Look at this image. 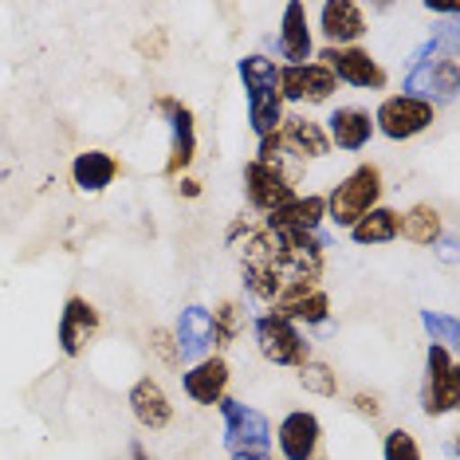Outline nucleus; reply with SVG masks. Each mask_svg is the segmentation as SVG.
Here are the masks:
<instances>
[{
    "label": "nucleus",
    "mask_w": 460,
    "mask_h": 460,
    "mask_svg": "<svg viewBox=\"0 0 460 460\" xmlns=\"http://www.w3.org/2000/svg\"><path fill=\"white\" fill-rule=\"evenodd\" d=\"M382 460H425L421 456V445H417V437L410 429H390V433L382 437Z\"/></svg>",
    "instance_id": "30"
},
{
    "label": "nucleus",
    "mask_w": 460,
    "mask_h": 460,
    "mask_svg": "<svg viewBox=\"0 0 460 460\" xmlns=\"http://www.w3.org/2000/svg\"><path fill=\"white\" fill-rule=\"evenodd\" d=\"M323 130H327L331 146H339L342 154H362L374 138V119L362 107H334Z\"/></svg>",
    "instance_id": "20"
},
{
    "label": "nucleus",
    "mask_w": 460,
    "mask_h": 460,
    "mask_svg": "<svg viewBox=\"0 0 460 460\" xmlns=\"http://www.w3.org/2000/svg\"><path fill=\"white\" fill-rule=\"evenodd\" d=\"M327 221V201L323 193H296L288 205L264 217V228H288V233H319Z\"/></svg>",
    "instance_id": "19"
},
{
    "label": "nucleus",
    "mask_w": 460,
    "mask_h": 460,
    "mask_svg": "<svg viewBox=\"0 0 460 460\" xmlns=\"http://www.w3.org/2000/svg\"><path fill=\"white\" fill-rule=\"evenodd\" d=\"M228 382H233V366L225 354H205L190 370H181V390L193 405H221L228 397Z\"/></svg>",
    "instance_id": "15"
},
{
    "label": "nucleus",
    "mask_w": 460,
    "mask_h": 460,
    "mask_svg": "<svg viewBox=\"0 0 460 460\" xmlns=\"http://www.w3.org/2000/svg\"><path fill=\"white\" fill-rule=\"evenodd\" d=\"M319 64L331 71L334 83H347L354 91H385L390 87V71H385L378 59H374L370 48L354 44V48H323Z\"/></svg>",
    "instance_id": "8"
},
{
    "label": "nucleus",
    "mask_w": 460,
    "mask_h": 460,
    "mask_svg": "<svg viewBox=\"0 0 460 460\" xmlns=\"http://www.w3.org/2000/svg\"><path fill=\"white\" fill-rule=\"evenodd\" d=\"M154 114L165 119V130H170V150H165V165H162V177H185V170L197 162V114L185 99L177 95H154Z\"/></svg>",
    "instance_id": "2"
},
{
    "label": "nucleus",
    "mask_w": 460,
    "mask_h": 460,
    "mask_svg": "<svg viewBox=\"0 0 460 460\" xmlns=\"http://www.w3.org/2000/svg\"><path fill=\"white\" fill-rule=\"evenodd\" d=\"M339 91V83L319 59L311 64H299V67H279V99L288 102H303V107H323L331 102V95Z\"/></svg>",
    "instance_id": "11"
},
{
    "label": "nucleus",
    "mask_w": 460,
    "mask_h": 460,
    "mask_svg": "<svg viewBox=\"0 0 460 460\" xmlns=\"http://www.w3.org/2000/svg\"><path fill=\"white\" fill-rule=\"evenodd\" d=\"M240 181H244V201L252 213L260 217H268V213H276L279 205H288L291 197H296V181L279 170V165H271V162H244V170H240Z\"/></svg>",
    "instance_id": "9"
},
{
    "label": "nucleus",
    "mask_w": 460,
    "mask_h": 460,
    "mask_svg": "<svg viewBox=\"0 0 460 460\" xmlns=\"http://www.w3.org/2000/svg\"><path fill=\"white\" fill-rule=\"evenodd\" d=\"M437 252H441L445 264H456V236H453V233H445L441 240H437Z\"/></svg>",
    "instance_id": "34"
},
{
    "label": "nucleus",
    "mask_w": 460,
    "mask_h": 460,
    "mask_svg": "<svg viewBox=\"0 0 460 460\" xmlns=\"http://www.w3.org/2000/svg\"><path fill=\"white\" fill-rule=\"evenodd\" d=\"M370 119H374V134H382V138L413 142L437 122V107L413 95H385Z\"/></svg>",
    "instance_id": "6"
},
{
    "label": "nucleus",
    "mask_w": 460,
    "mask_h": 460,
    "mask_svg": "<svg viewBox=\"0 0 460 460\" xmlns=\"http://www.w3.org/2000/svg\"><path fill=\"white\" fill-rule=\"evenodd\" d=\"M397 236H405L410 244L417 248H437V240L445 236V217L437 205L429 201H417L402 213V228H397Z\"/></svg>",
    "instance_id": "24"
},
{
    "label": "nucleus",
    "mask_w": 460,
    "mask_h": 460,
    "mask_svg": "<svg viewBox=\"0 0 460 460\" xmlns=\"http://www.w3.org/2000/svg\"><path fill=\"white\" fill-rule=\"evenodd\" d=\"M276 51L284 59V67H299L315 59V36L307 24V4L303 0H288L284 16H279V32H276Z\"/></svg>",
    "instance_id": "16"
},
{
    "label": "nucleus",
    "mask_w": 460,
    "mask_h": 460,
    "mask_svg": "<svg viewBox=\"0 0 460 460\" xmlns=\"http://www.w3.org/2000/svg\"><path fill=\"white\" fill-rule=\"evenodd\" d=\"M150 350L162 358L165 370H181V350H177V339L170 327H154L150 331Z\"/></svg>",
    "instance_id": "31"
},
{
    "label": "nucleus",
    "mask_w": 460,
    "mask_h": 460,
    "mask_svg": "<svg viewBox=\"0 0 460 460\" xmlns=\"http://www.w3.org/2000/svg\"><path fill=\"white\" fill-rule=\"evenodd\" d=\"M173 339H177V350H181V362H190V358L201 362L213 350V315H208V307H201V303L181 307Z\"/></svg>",
    "instance_id": "21"
},
{
    "label": "nucleus",
    "mask_w": 460,
    "mask_h": 460,
    "mask_svg": "<svg viewBox=\"0 0 460 460\" xmlns=\"http://www.w3.org/2000/svg\"><path fill=\"white\" fill-rule=\"evenodd\" d=\"M213 315V347L217 350H228L240 342V334L248 327V311L240 299H217V307L208 311Z\"/></svg>",
    "instance_id": "25"
},
{
    "label": "nucleus",
    "mask_w": 460,
    "mask_h": 460,
    "mask_svg": "<svg viewBox=\"0 0 460 460\" xmlns=\"http://www.w3.org/2000/svg\"><path fill=\"white\" fill-rule=\"evenodd\" d=\"M421 327L425 334L445 350H456L460 347V323L456 315H441V311H421Z\"/></svg>",
    "instance_id": "29"
},
{
    "label": "nucleus",
    "mask_w": 460,
    "mask_h": 460,
    "mask_svg": "<svg viewBox=\"0 0 460 460\" xmlns=\"http://www.w3.org/2000/svg\"><path fill=\"white\" fill-rule=\"evenodd\" d=\"M350 410L366 417V421H378V417L385 413V405H382V394H374V390H354L350 394Z\"/></svg>",
    "instance_id": "32"
},
{
    "label": "nucleus",
    "mask_w": 460,
    "mask_h": 460,
    "mask_svg": "<svg viewBox=\"0 0 460 460\" xmlns=\"http://www.w3.org/2000/svg\"><path fill=\"white\" fill-rule=\"evenodd\" d=\"M284 114H288V107H284V99H279V91H256V95H248V127H252L256 142L276 134Z\"/></svg>",
    "instance_id": "26"
},
{
    "label": "nucleus",
    "mask_w": 460,
    "mask_h": 460,
    "mask_svg": "<svg viewBox=\"0 0 460 460\" xmlns=\"http://www.w3.org/2000/svg\"><path fill=\"white\" fill-rule=\"evenodd\" d=\"M271 441L284 460H315L323 448V421L311 410H291L279 417Z\"/></svg>",
    "instance_id": "12"
},
{
    "label": "nucleus",
    "mask_w": 460,
    "mask_h": 460,
    "mask_svg": "<svg viewBox=\"0 0 460 460\" xmlns=\"http://www.w3.org/2000/svg\"><path fill=\"white\" fill-rule=\"evenodd\" d=\"M315 460H327V456H315Z\"/></svg>",
    "instance_id": "38"
},
{
    "label": "nucleus",
    "mask_w": 460,
    "mask_h": 460,
    "mask_svg": "<svg viewBox=\"0 0 460 460\" xmlns=\"http://www.w3.org/2000/svg\"><path fill=\"white\" fill-rule=\"evenodd\" d=\"M460 91V59H433V64H417L405 75L402 95L425 99V102H453Z\"/></svg>",
    "instance_id": "14"
},
{
    "label": "nucleus",
    "mask_w": 460,
    "mask_h": 460,
    "mask_svg": "<svg viewBox=\"0 0 460 460\" xmlns=\"http://www.w3.org/2000/svg\"><path fill=\"white\" fill-rule=\"evenodd\" d=\"M221 417H225V453L228 456H244V453H268L271 445V421L252 405L236 402V397H221Z\"/></svg>",
    "instance_id": "7"
},
{
    "label": "nucleus",
    "mask_w": 460,
    "mask_h": 460,
    "mask_svg": "<svg viewBox=\"0 0 460 460\" xmlns=\"http://www.w3.org/2000/svg\"><path fill=\"white\" fill-rule=\"evenodd\" d=\"M119 173H122V165L107 150H83V154H75V162H71V181L87 197H99L107 185H114Z\"/></svg>",
    "instance_id": "22"
},
{
    "label": "nucleus",
    "mask_w": 460,
    "mask_h": 460,
    "mask_svg": "<svg viewBox=\"0 0 460 460\" xmlns=\"http://www.w3.org/2000/svg\"><path fill=\"white\" fill-rule=\"evenodd\" d=\"M299 385L307 394H315V397H339V374H334V366L331 362H319V358H307L299 366Z\"/></svg>",
    "instance_id": "28"
},
{
    "label": "nucleus",
    "mask_w": 460,
    "mask_h": 460,
    "mask_svg": "<svg viewBox=\"0 0 460 460\" xmlns=\"http://www.w3.org/2000/svg\"><path fill=\"white\" fill-rule=\"evenodd\" d=\"M236 75L244 83V95H256V91H279V64L268 56H244L236 59Z\"/></svg>",
    "instance_id": "27"
},
{
    "label": "nucleus",
    "mask_w": 460,
    "mask_h": 460,
    "mask_svg": "<svg viewBox=\"0 0 460 460\" xmlns=\"http://www.w3.org/2000/svg\"><path fill=\"white\" fill-rule=\"evenodd\" d=\"M460 405V366L456 354L429 342L425 350V378H421V413L429 421L456 413Z\"/></svg>",
    "instance_id": "5"
},
{
    "label": "nucleus",
    "mask_w": 460,
    "mask_h": 460,
    "mask_svg": "<svg viewBox=\"0 0 460 460\" xmlns=\"http://www.w3.org/2000/svg\"><path fill=\"white\" fill-rule=\"evenodd\" d=\"M130 460H154V456H150V448H146L142 441H130Z\"/></svg>",
    "instance_id": "36"
},
{
    "label": "nucleus",
    "mask_w": 460,
    "mask_h": 460,
    "mask_svg": "<svg viewBox=\"0 0 460 460\" xmlns=\"http://www.w3.org/2000/svg\"><path fill=\"white\" fill-rule=\"evenodd\" d=\"M99 327H102V315L95 303L87 296H67L64 311H59V327H56L59 354H64V358H79V354L87 350V342L99 334Z\"/></svg>",
    "instance_id": "10"
},
{
    "label": "nucleus",
    "mask_w": 460,
    "mask_h": 460,
    "mask_svg": "<svg viewBox=\"0 0 460 460\" xmlns=\"http://www.w3.org/2000/svg\"><path fill=\"white\" fill-rule=\"evenodd\" d=\"M382 193H385L382 170L374 162H358L331 193H323V201H327V221L347 233L358 217H366L370 208L382 205Z\"/></svg>",
    "instance_id": "1"
},
{
    "label": "nucleus",
    "mask_w": 460,
    "mask_h": 460,
    "mask_svg": "<svg viewBox=\"0 0 460 460\" xmlns=\"http://www.w3.org/2000/svg\"><path fill=\"white\" fill-rule=\"evenodd\" d=\"M228 460H276L271 453H244V456H228Z\"/></svg>",
    "instance_id": "37"
},
{
    "label": "nucleus",
    "mask_w": 460,
    "mask_h": 460,
    "mask_svg": "<svg viewBox=\"0 0 460 460\" xmlns=\"http://www.w3.org/2000/svg\"><path fill=\"white\" fill-rule=\"evenodd\" d=\"M366 13L354 0H327L319 8V32L327 40V48H354L366 36Z\"/></svg>",
    "instance_id": "18"
},
{
    "label": "nucleus",
    "mask_w": 460,
    "mask_h": 460,
    "mask_svg": "<svg viewBox=\"0 0 460 460\" xmlns=\"http://www.w3.org/2000/svg\"><path fill=\"white\" fill-rule=\"evenodd\" d=\"M252 339H256L260 358L271 362V366H288V370H299V366L311 358L307 334H303L291 319L276 315V311H260L256 323H252Z\"/></svg>",
    "instance_id": "4"
},
{
    "label": "nucleus",
    "mask_w": 460,
    "mask_h": 460,
    "mask_svg": "<svg viewBox=\"0 0 460 460\" xmlns=\"http://www.w3.org/2000/svg\"><path fill=\"white\" fill-rule=\"evenodd\" d=\"M397 228H402V213L390 208V205H378L366 217H358V221L347 228V236L358 248H382V244H394L397 240Z\"/></svg>",
    "instance_id": "23"
},
{
    "label": "nucleus",
    "mask_w": 460,
    "mask_h": 460,
    "mask_svg": "<svg viewBox=\"0 0 460 460\" xmlns=\"http://www.w3.org/2000/svg\"><path fill=\"white\" fill-rule=\"evenodd\" d=\"M256 150L260 154H284L288 162L307 165V162L327 158V154H331V138H327V130H323V122L307 119V114H284L279 130L268 134V138H260Z\"/></svg>",
    "instance_id": "3"
},
{
    "label": "nucleus",
    "mask_w": 460,
    "mask_h": 460,
    "mask_svg": "<svg viewBox=\"0 0 460 460\" xmlns=\"http://www.w3.org/2000/svg\"><path fill=\"white\" fill-rule=\"evenodd\" d=\"M127 405H130L134 421H138L142 429H150V433H165V429L173 425V402H170V394H165L162 382L150 378V374L130 385Z\"/></svg>",
    "instance_id": "17"
},
{
    "label": "nucleus",
    "mask_w": 460,
    "mask_h": 460,
    "mask_svg": "<svg viewBox=\"0 0 460 460\" xmlns=\"http://www.w3.org/2000/svg\"><path fill=\"white\" fill-rule=\"evenodd\" d=\"M252 228H256V225L248 221V217H236V221L225 228V248H240L248 236H252Z\"/></svg>",
    "instance_id": "33"
},
{
    "label": "nucleus",
    "mask_w": 460,
    "mask_h": 460,
    "mask_svg": "<svg viewBox=\"0 0 460 460\" xmlns=\"http://www.w3.org/2000/svg\"><path fill=\"white\" fill-rule=\"evenodd\" d=\"M177 193L181 197H201V181H193V177H177Z\"/></svg>",
    "instance_id": "35"
},
{
    "label": "nucleus",
    "mask_w": 460,
    "mask_h": 460,
    "mask_svg": "<svg viewBox=\"0 0 460 460\" xmlns=\"http://www.w3.org/2000/svg\"><path fill=\"white\" fill-rule=\"evenodd\" d=\"M268 311L291 319L299 331L303 327L319 331V327H327V323H331V296H327V288H323V284H296V288H288L284 296L271 303Z\"/></svg>",
    "instance_id": "13"
}]
</instances>
